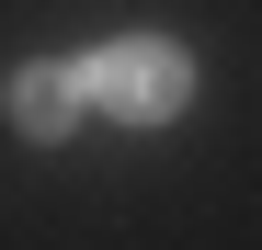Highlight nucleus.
I'll list each match as a JSON object with an SVG mask.
<instances>
[{
  "mask_svg": "<svg viewBox=\"0 0 262 250\" xmlns=\"http://www.w3.org/2000/svg\"><path fill=\"white\" fill-rule=\"evenodd\" d=\"M12 125L23 137H69L80 125V68H23L12 80Z\"/></svg>",
  "mask_w": 262,
  "mask_h": 250,
  "instance_id": "obj_2",
  "label": "nucleus"
},
{
  "mask_svg": "<svg viewBox=\"0 0 262 250\" xmlns=\"http://www.w3.org/2000/svg\"><path fill=\"white\" fill-rule=\"evenodd\" d=\"M80 91H92L114 125H171L194 103V57L171 46V34H114V46L80 68Z\"/></svg>",
  "mask_w": 262,
  "mask_h": 250,
  "instance_id": "obj_1",
  "label": "nucleus"
}]
</instances>
